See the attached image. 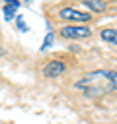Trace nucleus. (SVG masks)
Wrapping results in <instances>:
<instances>
[{"instance_id": "obj_8", "label": "nucleus", "mask_w": 117, "mask_h": 124, "mask_svg": "<svg viewBox=\"0 0 117 124\" xmlns=\"http://www.w3.org/2000/svg\"><path fill=\"white\" fill-rule=\"evenodd\" d=\"M51 45H53V33H47V37H45V41L41 45V50H47Z\"/></svg>"}, {"instance_id": "obj_6", "label": "nucleus", "mask_w": 117, "mask_h": 124, "mask_svg": "<svg viewBox=\"0 0 117 124\" xmlns=\"http://www.w3.org/2000/svg\"><path fill=\"white\" fill-rule=\"evenodd\" d=\"M99 37H101L103 41H107V43H111V45L117 46V29H103V31L99 33Z\"/></svg>"}, {"instance_id": "obj_1", "label": "nucleus", "mask_w": 117, "mask_h": 124, "mask_svg": "<svg viewBox=\"0 0 117 124\" xmlns=\"http://www.w3.org/2000/svg\"><path fill=\"white\" fill-rule=\"evenodd\" d=\"M74 87L86 97H103L117 91V72L115 70H94L84 74Z\"/></svg>"}, {"instance_id": "obj_11", "label": "nucleus", "mask_w": 117, "mask_h": 124, "mask_svg": "<svg viewBox=\"0 0 117 124\" xmlns=\"http://www.w3.org/2000/svg\"><path fill=\"white\" fill-rule=\"evenodd\" d=\"M25 2H33V0H25Z\"/></svg>"}, {"instance_id": "obj_3", "label": "nucleus", "mask_w": 117, "mask_h": 124, "mask_svg": "<svg viewBox=\"0 0 117 124\" xmlns=\"http://www.w3.org/2000/svg\"><path fill=\"white\" fill-rule=\"evenodd\" d=\"M58 17L68 19V21H74V23H88V21L92 19L90 14L80 12V10H74V8H62V10L58 12Z\"/></svg>"}, {"instance_id": "obj_10", "label": "nucleus", "mask_w": 117, "mask_h": 124, "mask_svg": "<svg viewBox=\"0 0 117 124\" xmlns=\"http://www.w3.org/2000/svg\"><path fill=\"white\" fill-rule=\"evenodd\" d=\"M6 4H10V6H16V8H20V2H18V0H6Z\"/></svg>"}, {"instance_id": "obj_7", "label": "nucleus", "mask_w": 117, "mask_h": 124, "mask_svg": "<svg viewBox=\"0 0 117 124\" xmlns=\"http://www.w3.org/2000/svg\"><path fill=\"white\" fill-rule=\"evenodd\" d=\"M2 12H4V19H6V21H12L14 16H16V12H18V8H16V6H10V4H4Z\"/></svg>"}, {"instance_id": "obj_9", "label": "nucleus", "mask_w": 117, "mask_h": 124, "mask_svg": "<svg viewBox=\"0 0 117 124\" xmlns=\"http://www.w3.org/2000/svg\"><path fill=\"white\" fill-rule=\"evenodd\" d=\"M16 21H18L20 31H27V25H25V21H23V17H21V16H18V17H16Z\"/></svg>"}, {"instance_id": "obj_2", "label": "nucleus", "mask_w": 117, "mask_h": 124, "mask_svg": "<svg viewBox=\"0 0 117 124\" xmlns=\"http://www.w3.org/2000/svg\"><path fill=\"white\" fill-rule=\"evenodd\" d=\"M92 35V29L86 27V25H64L60 27V37L64 39H86Z\"/></svg>"}, {"instance_id": "obj_5", "label": "nucleus", "mask_w": 117, "mask_h": 124, "mask_svg": "<svg viewBox=\"0 0 117 124\" xmlns=\"http://www.w3.org/2000/svg\"><path fill=\"white\" fill-rule=\"evenodd\" d=\"M82 4H84L90 12H94V14L105 12V8H107V4H105L103 0H82Z\"/></svg>"}, {"instance_id": "obj_4", "label": "nucleus", "mask_w": 117, "mask_h": 124, "mask_svg": "<svg viewBox=\"0 0 117 124\" xmlns=\"http://www.w3.org/2000/svg\"><path fill=\"white\" fill-rule=\"evenodd\" d=\"M64 70H66L64 62H60V60H51V62L43 68V76H45V78H58V76L64 74Z\"/></svg>"}]
</instances>
